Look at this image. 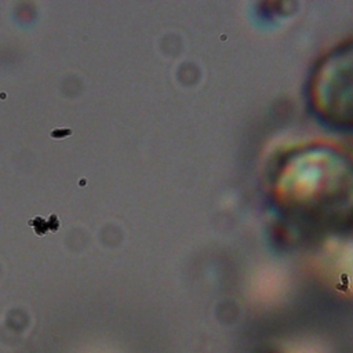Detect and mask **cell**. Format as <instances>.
<instances>
[{"instance_id":"6da1fadb","label":"cell","mask_w":353,"mask_h":353,"mask_svg":"<svg viewBox=\"0 0 353 353\" xmlns=\"http://www.w3.org/2000/svg\"><path fill=\"white\" fill-rule=\"evenodd\" d=\"M276 211L307 232L353 226V153L328 142L296 145L276 159L268 176Z\"/></svg>"},{"instance_id":"7a4b0ae2","label":"cell","mask_w":353,"mask_h":353,"mask_svg":"<svg viewBox=\"0 0 353 353\" xmlns=\"http://www.w3.org/2000/svg\"><path fill=\"white\" fill-rule=\"evenodd\" d=\"M306 95L319 120L353 130V43L335 47L316 63Z\"/></svg>"}]
</instances>
